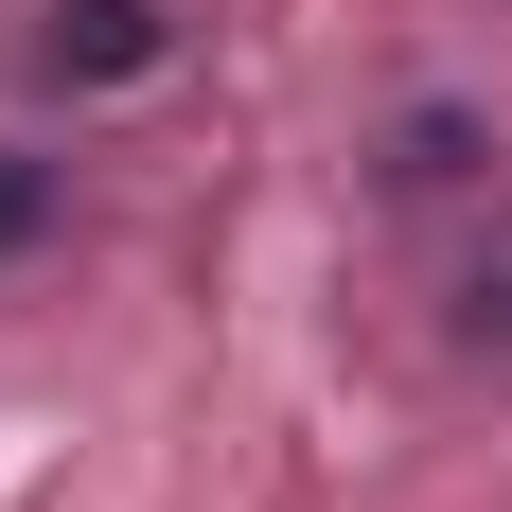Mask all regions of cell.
<instances>
[{
    "label": "cell",
    "mask_w": 512,
    "mask_h": 512,
    "mask_svg": "<svg viewBox=\"0 0 512 512\" xmlns=\"http://www.w3.org/2000/svg\"><path fill=\"white\" fill-rule=\"evenodd\" d=\"M53 71H89V89L106 71H159V18L142 0H71V18H53Z\"/></svg>",
    "instance_id": "6da1fadb"
},
{
    "label": "cell",
    "mask_w": 512,
    "mask_h": 512,
    "mask_svg": "<svg viewBox=\"0 0 512 512\" xmlns=\"http://www.w3.org/2000/svg\"><path fill=\"white\" fill-rule=\"evenodd\" d=\"M36 212H53V177H36V159H0V248H18Z\"/></svg>",
    "instance_id": "7a4b0ae2"
}]
</instances>
